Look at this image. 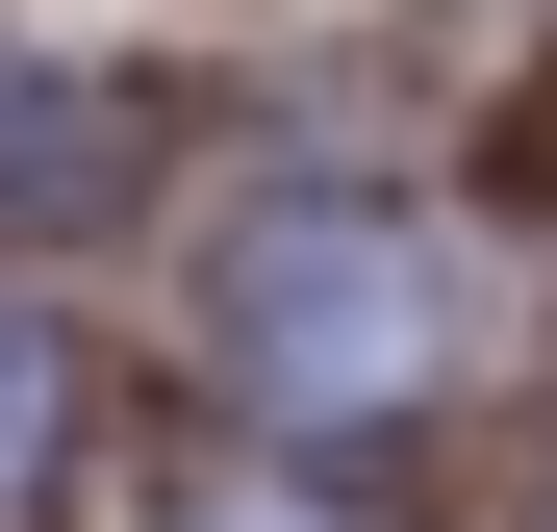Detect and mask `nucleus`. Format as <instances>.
I'll return each instance as SVG.
<instances>
[{
	"label": "nucleus",
	"instance_id": "obj_3",
	"mask_svg": "<svg viewBox=\"0 0 557 532\" xmlns=\"http://www.w3.org/2000/svg\"><path fill=\"white\" fill-rule=\"evenodd\" d=\"M228 532H278V507H228Z\"/></svg>",
	"mask_w": 557,
	"mask_h": 532
},
{
	"label": "nucleus",
	"instance_id": "obj_1",
	"mask_svg": "<svg viewBox=\"0 0 557 532\" xmlns=\"http://www.w3.org/2000/svg\"><path fill=\"white\" fill-rule=\"evenodd\" d=\"M203 330H228V381H253L278 431H381V406H431L456 280H431L406 203H253L228 280H203Z\"/></svg>",
	"mask_w": 557,
	"mask_h": 532
},
{
	"label": "nucleus",
	"instance_id": "obj_2",
	"mask_svg": "<svg viewBox=\"0 0 557 532\" xmlns=\"http://www.w3.org/2000/svg\"><path fill=\"white\" fill-rule=\"evenodd\" d=\"M26 431H51V330L0 305V482H26Z\"/></svg>",
	"mask_w": 557,
	"mask_h": 532
}]
</instances>
